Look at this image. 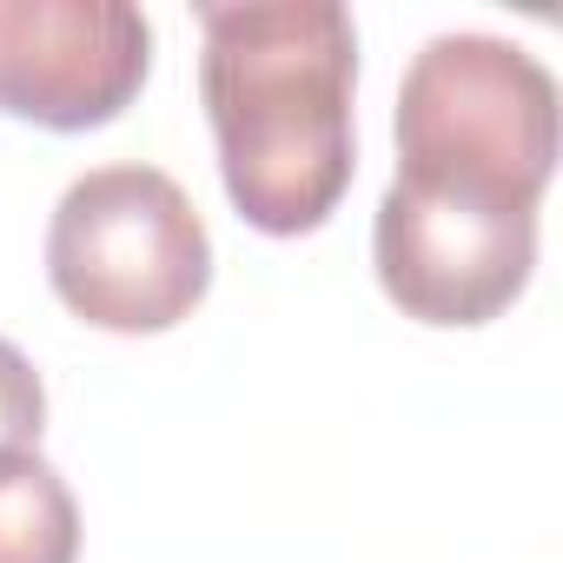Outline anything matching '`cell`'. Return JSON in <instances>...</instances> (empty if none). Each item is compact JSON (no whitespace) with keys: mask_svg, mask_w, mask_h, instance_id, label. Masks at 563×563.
Returning <instances> with one entry per match:
<instances>
[{"mask_svg":"<svg viewBox=\"0 0 563 563\" xmlns=\"http://www.w3.org/2000/svg\"><path fill=\"white\" fill-rule=\"evenodd\" d=\"M372 265L385 299L418 325H490L537 272V212L431 199L385 186L372 219Z\"/></svg>","mask_w":563,"mask_h":563,"instance_id":"obj_4","label":"cell"},{"mask_svg":"<svg viewBox=\"0 0 563 563\" xmlns=\"http://www.w3.org/2000/svg\"><path fill=\"white\" fill-rule=\"evenodd\" d=\"M47 278L80 325L153 339L199 312L212 286V239L173 173L120 159L60 192L47 225Z\"/></svg>","mask_w":563,"mask_h":563,"instance_id":"obj_3","label":"cell"},{"mask_svg":"<svg viewBox=\"0 0 563 563\" xmlns=\"http://www.w3.org/2000/svg\"><path fill=\"white\" fill-rule=\"evenodd\" d=\"M0 563H80V504L41 451H0Z\"/></svg>","mask_w":563,"mask_h":563,"instance_id":"obj_6","label":"cell"},{"mask_svg":"<svg viewBox=\"0 0 563 563\" xmlns=\"http://www.w3.org/2000/svg\"><path fill=\"white\" fill-rule=\"evenodd\" d=\"M153 74V21L133 0H0V113L47 133L120 120Z\"/></svg>","mask_w":563,"mask_h":563,"instance_id":"obj_5","label":"cell"},{"mask_svg":"<svg viewBox=\"0 0 563 563\" xmlns=\"http://www.w3.org/2000/svg\"><path fill=\"white\" fill-rule=\"evenodd\" d=\"M391 186L537 212L556 173V80L497 34H438L398 87Z\"/></svg>","mask_w":563,"mask_h":563,"instance_id":"obj_2","label":"cell"},{"mask_svg":"<svg viewBox=\"0 0 563 563\" xmlns=\"http://www.w3.org/2000/svg\"><path fill=\"white\" fill-rule=\"evenodd\" d=\"M358 27L339 0L199 8V100L219 179L265 239L319 232L358 166L352 140Z\"/></svg>","mask_w":563,"mask_h":563,"instance_id":"obj_1","label":"cell"},{"mask_svg":"<svg viewBox=\"0 0 563 563\" xmlns=\"http://www.w3.org/2000/svg\"><path fill=\"white\" fill-rule=\"evenodd\" d=\"M47 431V385L21 345L0 339V451H41Z\"/></svg>","mask_w":563,"mask_h":563,"instance_id":"obj_7","label":"cell"}]
</instances>
